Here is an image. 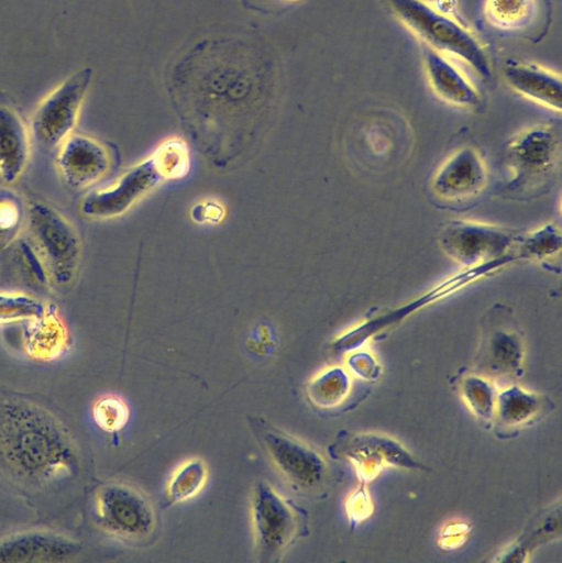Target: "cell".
Here are the masks:
<instances>
[{"label": "cell", "mask_w": 562, "mask_h": 563, "mask_svg": "<svg viewBox=\"0 0 562 563\" xmlns=\"http://www.w3.org/2000/svg\"><path fill=\"white\" fill-rule=\"evenodd\" d=\"M522 235L493 224L450 221L439 243L443 252L464 267L480 265L508 254H517ZM518 256V254H517Z\"/></svg>", "instance_id": "9"}, {"label": "cell", "mask_w": 562, "mask_h": 563, "mask_svg": "<svg viewBox=\"0 0 562 563\" xmlns=\"http://www.w3.org/2000/svg\"><path fill=\"white\" fill-rule=\"evenodd\" d=\"M487 183L482 156L473 147H462L451 154L433 175V195L449 203H460L477 197Z\"/></svg>", "instance_id": "10"}, {"label": "cell", "mask_w": 562, "mask_h": 563, "mask_svg": "<svg viewBox=\"0 0 562 563\" xmlns=\"http://www.w3.org/2000/svg\"><path fill=\"white\" fill-rule=\"evenodd\" d=\"M423 68L431 90L444 102L463 109H476L481 95L451 57L426 47Z\"/></svg>", "instance_id": "14"}, {"label": "cell", "mask_w": 562, "mask_h": 563, "mask_svg": "<svg viewBox=\"0 0 562 563\" xmlns=\"http://www.w3.org/2000/svg\"><path fill=\"white\" fill-rule=\"evenodd\" d=\"M506 84L520 96L554 111L562 108V79L557 71L535 63L508 59L503 66Z\"/></svg>", "instance_id": "16"}, {"label": "cell", "mask_w": 562, "mask_h": 563, "mask_svg": "<svg viewBox=\"0 0 562 563\" xmlns=\"http://www.w3.org/2000/svg\"><path fill=\"white\" fill-rule=\"evenodd\" d=\"M26 331L25 345L30 354L36 358L51 360L63 352L67 344V331L57 317L48 307L47 312L33 321H30Z\"/></svg>", "instance_id": "20"}, {"label": "cell", "mask_w": 562, "mask_h": 563, "mask_svg": "<svg viewBox=\"0 0 562 563\" xmlns=\"http://www.w3.org/2000/svg\"><path fill=\"white\" fill-rule=\"evenodd\" d=\"M516 260H518V257L513 253L480 265L464 267V269L442 280L440 284L436 285L405 306L399 307L386 316L374 319L371 322L359 327L357 329H354L352 332L341 338L338 342H345L356 336H363L365 333H372L384 324L396 322V320L401 319L407 314L420 309L421 307L439 300L442 297L455 292L466 285L472 284L473 282L500 269L502 267L515 262Z\"/></svg>", "instance_id": "13"}, {"label": "cell", "mask_w": 562, "mask_h": 563, "mask_svg": "<svg viewBox=\"0 0 562 563\" xmlns=\"http://www.w3.org/2000/svg\"><path fill=\"white\" fill-rule=\"evenodd\" d=\"M408 128L395 112H382L366 120L356 133V148L364 164L382 167L406 152Z\"/></svg>", "instance_id": "12"}, {"label": "cell", "mask_w": 562, "mask_h": 563, "mask_svg": "<svg viewBox=\"0 0 562 563\" xmlns=\"http://www.w3.org/2000/svg\"><path fill=\"white\" fill-rule=\"evenodd\" d=\"M18 220V209L9 201L0 202V228H10Z\"/></svg>", "instance_id": "28"}, {"label": "cell", "mask_w": 562, "mask_h": 563, "mask_svg": "<svg viewBox=\"0 0 562 563\" xmlns=\"http://www.w3.org/2000/svg\"><path fill=\"white\" fill-rule=\"evenodd\" d=\"M95 511L102 529L125 541H143L155 527L151 501L129 484L114 482L101 486L95 496Z\"/></svg>", "instance_id": "8"}, {"label": "cell", "mask_w": 562, "mask_h": 563, "mask_svg": "<svg viewBox=\"0 0 562 563\" xmlns=\"http://www.w3.org/2000/svg\"><path fill=\"white\" fill-rule=\"evenodd\" d=\"M560 153V142L550 126L529 129L510 145V157L516 166V178L528 180L549 173Z\"/></svg>", "instance_id": "18"}, {"label": "cell", "mask_w": 562, "mask_h": 563, "mask_svg": "<svg viewBox=\"0 0 562 563\" xmlns=\"http://www.w3.org/2000/svg\"><path fill=\"white\" fill-rule=\"evenodd\" d=\"M305 521L304 510L269 483H255L251 496V523L258 562L280 561L288 548L304 534Z\"/></svg>", "instance_id": "4"}, {"label": "cell", "mask_w": 562, "mask_h": 563, "mask_svg": "<svg viewBox=\"0 0 562 563\" xmlns=\"http://www.w3.org/2000/svg\"><path fill=\"white\" fill-rule=\"evenodd\" d=\"M77 552L73 540L49 531H27L0 541V562H67Z\"/></svg>", "instance_id": "15"}, {"label": "cell", "mask_w": 562, "mask_h": 563, "mask_svg": "<svg viewBox=\"0 0 562 563\" xmlns=\"http://www.w3.org/2000/svg\"><path fill=\"white\" fill-rule=\"evenodd\" d=\"M403 25L428 48L459 59L482 80H491L489 54L476 34L429 0H382Z\"/></svg>", "instance_id": "2"}, {"label": "cell", "mask_w": 562, "mask_h": 563, "mask_svg": "<svg viewBox=\"0 0 562 563\" xmlns=\"http://www.w3.org/2000/svg\"><path fill=\"white\" fill-rule=\"evenodd\" d=\"M348 379L341 368H331L320 373L307 386L309 400L321 408L335 406L344 397Z\"/></svg>", "instance_id": "22"}, {"label": "cell", "mask_w": 562, "mask_h": 563, "mask_svg": "<svg viewBox=\"0 0 562 563\" xmlns=\"http://www.w3.org/2000/svg\"><path fill=\"white\" fill-rule=\"evenodd\" d=\"M96 424L106 432L120 431L129 420V408L118 396L100 397L92 406Z\"/></svg>", "instance_id": "25"}, {"label": "cell", "mask_w": 562, "mask_h": 563, "mask_svg": "<svg viewBox=\"0 0 562 563\" xmlns=\"http://www.w3.org/2000/svg\"><path fill=\"white\" fill-rule=\"evenodd\" d=\"M484 15L494 27L526 35H544L551 19L549 0H485Z\"/></svg>", "instance_id": "17"}, {"label": "cell", "mask_w": 562, "mask_h": 563, "mask_svg": "<svg viewBox=\"0 0 562 563\" xmlns=\"http://www.w3.org/2000/svg\"><path fill=\"white\" fill-rule=\"evenodd\" d=\"M187 169L185 144L177 140L168 141L150 158L125 170L110 186L86 195L79 211L89 219L120 217L163 179L181 177Z\"/></svg>", "instance_id": "3"}, {"label": "cell", "mask_w": 562, "mask_h": 563, "mask_svg": "<svg viewBox=\"0 0 562 563\" xmlns=\"http://www.w3.org/2000/svg\"><path fill=\"white\" fill-rule=\"evenodd\" d=\"M208 479V467L198 457L184 462L170 476L166 485L167 499L175 503L187 501L203 488Z\"/></svg>", "instance_id": "21"}, {"label": "cell", "mask_w": 562, "mask_h": 563, "mask_svg": "<svg viewBox=\"0 0 562 563\" xmlns=\"http://www.w3.org/2000/svg\"><path fill=\"white\" fill-rule=\"evenodd\" d=\"M48 307L24 292H0V324L33 321L43 317Z\"/></svg>", "instance_id": "23"}, {"label": "cell", "mask_w": 562, "mask_h": 563, "mask_svg": "<svg viewBox=\"0 0 562 563\" xmlns=\"http://www.w3.org/2000/svg\"><path fill=\"white\" fill-rule=\"evenodd\" d=\"M27 230L49 283L57 287L69 286L81 256L80 238L73 223L52 206L32 201L27 206Z\"/></svg>", "instance_id": "5"}, {"label": "cell", "mask_w": 562, "mask_h": 563, "mask_svg": "<svg viewBox=\"0 0 562 563\" xmlns=\"http://www.w3.org/2000/svg\"><path fill=\"white\" fill-rule=\"evenodd\" d=\"M56 166L63 181L79 190L99 181L110 168L107 148L85 134L71 133L59 146Z\"/></svg>", "instance_id": "11"}, {"label": "cell", "mask_w": 562, "mask_h": 563, "mask_svg": "<svg viewBox=\"0 0 562 563\" xmlns=\"http://www.w3.org/2000/svg\"><path fill=\"white\" fill-rule=\"evenodd\" d=\"M247 423L269 461L289 485L307 494L318 493L323 488L328 467L313 448L261 416L249 415Z\"/></svg>", "instance_id": "6"}, {"label": "cell", "mask_w": 562, "mask_h": 563, "mask_svg": "<svg viewBox=\"0 0 562 563\" xmlns=\"http://www.w3.org/2000/svg\"><path fill=\"white\" fill-rule=\"evenodd\" d=\"M0 465L23 483L44 486L70 474L75 451L67 433L47 412L11 405L0 415Z\"/></svg>", "instance_id": "1"}, {"label": "cell", "mask_w": 562, "mask_h": 563, "mask_svg": "<svg viewBox=\"0 0 562 563\" xmlns=\"http://www.w3.org/2000/svg\"><path fill=\"white\" fill-rule=\"evenodd\" d=\"M560 247V232L552 225H548L527 236H522L517 246V254L519 260H540L554 254Z\"/></svg>", "instance_id": "24"}, {"label": "cell", "mask_w": 562, "mask_h": 563, "mask_svg": "<svg viewBox=\"0 0 562 563\" xmlns=\"http://www.w3.org/2000/svg\"><path fill=\"white\" fill-rule=\"evenodd\" d=\"M31 151V133L20 114L0 104V178L16 183L24 173Z\"/></svg>", "instance_id": "19"}, {"label": "cell", "mask_w": 562, "mask_h": 563, "mask_svg": "<svg viewBox=\"0 0 562 563\" xmlns=\"http://www.w3.org/2000/svg\"><path fill=\"white\" fill-rule=\"evenodd\" d=\"M92 80V69L84 67L48 92L34 110L30 133L45 148L58 147L71 133Z\"/></svg>", "instance_id": "7"}, {"label": "cell", "mask_w": 562, "mask_h": 563, "mask_svg": "<svg viewBox=\"0 0 562 563\" xmlns=\"http://www.w3.org/2000/svg\"><path fill=\"white\" fill-rule=\"evenodd\" d=\"M538 410V399L519 390L502 397L500 416L506 423H524Z\"/></svg>", "instance_id": "26"}, {"label": "cell", "mask_w": 562, "mask_h": 563, "mask_svg": "<svg viewBox=\"0 0 562 563\" xmlns=\"http://www.w3.org/2000/svg\"><path fill=\"white\" fill-rule=\"evenodd\" d=\"M20 253L24 266L27 268L31 276L38 283L48 284L49 279L45 266L32 243L21 242Z\"/></svg>", "instance_id": "27"}]
</instances>
